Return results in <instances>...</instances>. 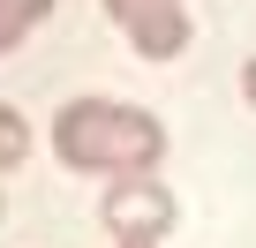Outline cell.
I'll use <instances>...</instances> for the list:
<instances>
[{
	"label": "cell",
	"mask_w": 256,
	"mask_h": 248,
	"mask_svg": "<svg viewBox=\"0 0 256 248\" xmlns=\"http://www.w3.org/2000/svg\"><path fill=\"white\" fill-rule=\"evenodd\" d=\"M53 151L76 173H151L166 158V128L144 105H113V98H76L53 113Z\"/></svg>",
	"instance_id": "1"
},
{
	"label": "cell",
	"mask_w": 256,
	"mask_h": 248,
	"mask_svg": "<svg viewBox=\"0 0 256 248\" xmlns=\"http://www.w3.org/2000/svg\"><path fill=\"white\" fill-rule=\"evenodd\" d=\"M106 226L113 241H158L174 226V188H158L151 173H120L106 188Z\"/></svg>",
	"instance_id": "2"
},
{
	"label": "cell",
	"mask_w": 256,
	"mask_h": 248,
	"mask_svg": "<svg viewBox=\"0 0 256 248\" xmlns=\"http://www.w3.org/2000/svg\"><path fill=\"white\" fill-rule=\"evenodd\" d=\"M106 15L128 30V45L144 60H174L188 45V8L181 0H106Z\"/></svg>",
	"instance_id": "3"
},
{
	"label": "cell",
	"mask_w": 256,
	"mask_h": 248,
	"mask_svg": "<svg viewBox=\"0 0 256 248\" xmlns=\"http://www.w3.org/2000/svg\"><path fill=\"white\" fill-rule=\"evenodd\" d=\"M46 15H53V0H0V53H16Z\"/></svg>",
	"instance_id": "4"
},
{
	"label": "cell",
	"mask_w": 256,
	"mask_h": 248,
	"mask_svg": "<svg viewBox=\"0 0 256 248\" xmlns=\"http://www.w3.org/2000/svg\"><path fill=\"white\" fill-rule=\"evenodd\" d=\"M23 151H30V128H23V113H16V105H0V173H8Z\"/></svg>",
	"instance_id": "5"
},
{
	"label": "cell",
	"mask_w": 256,
	"mask_h": 248,
	"mask_svg": "<svg viewBox=\"0 0 256 248\" xmlns=\"http://www.w3.org/2000/svg\"><path fill=\"white\" fill-rule=\"evenodd\" d=\"M241 90H248V105H256V60H248V68H241Z\"/></svg>",
	"instance_id": "6"
},
{
	"label": "cell",
	"mask_w": 256,
	"mask_h": 248,
	"mask_svg": "<svg viewBox=\"0 0 256 248\" xmlns=\"http://www.w3.org/2000/svg\"><path fill=\"white\" fill-rule=\"evenodd\" d=\"M120 248H158V241H120Z\"/></svg>",
	"instance_id": "7"
}]
</instances>
